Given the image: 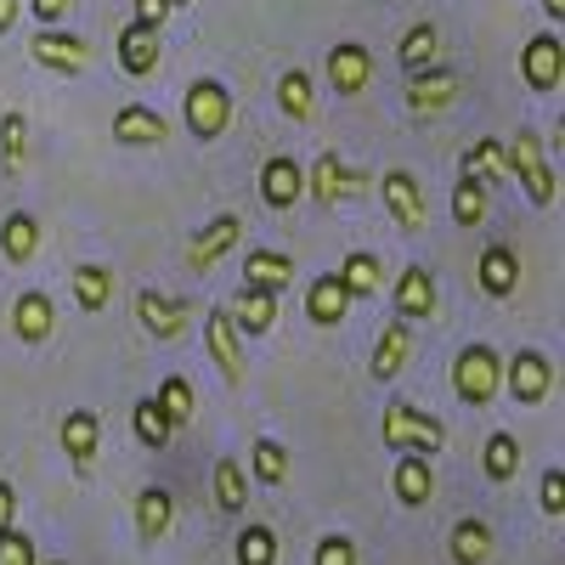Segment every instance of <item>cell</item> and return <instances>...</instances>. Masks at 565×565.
Listing matches in <instances>:
<instances>
[{
	"instance_id": "cell-40",
	"label": "cell",
	"mask_w": 565,
	"mask_h": 565,
	"mask_svg": "<svg viewBox=\"0 0 565 565\" xmlns=\"http://www.w3.org/2000/svg\"><path fill=\"white\" fill-rule=\"evenodd\" d=\"M487 193H492V186H481L476 175H458V181H452V221H458V226H481L487 210H492Z\"/></svg>"
},
{
	"instance_id": "cell-29",
	"label": "cell",
	"mask_w": 565,
	"mask_h": 565,
	"mask_svg": "<svg viewBox=\"0 0 565 565\" xmlns=\"http://www.w3.org/2000/svg\"><path fill=\"white\" fill-rule=\"evenodd\" d=\"M34 249H40V221L29 210H12L7 226H0V255H7L12 266H29Z\"/></svg>"
},
{
	"instance_id": "cell-37",
	"label": "cell",
	"mask_w": 565,
	"mask_h": 565,
	"mask_svg": "<svg viewBox=\"0 0 565 565\" xmlns=\"http://www.w3.org/2000/svg\"><path fill=\"white\" fill-rule=\"evenodd\" d=\"M277 108L289 114V119H300V125L317 119V85H311L306 68H289V74L277 79Z\"/></svg>"
},
{
	"instance_id": "cell-20",
	"label": "cell",
	"mask_w": 565,
	"mask_h": 565,
	"mask_svg": "<svg viewBox=\"0 0 565 565\" xmlns=\"http://www.w3.org/2000/svg\"><path fill=\"white\" fill-rule=\"evenodd\" d=\"M175 526V492L170 487H141L136 492V537L141 543H164Z\"/></svg>"
},
{
	"instance_id": "cell-1",
	"label": "cell",
	"mask_w": 565,
	"mask_h": 565,
	"mask_svg": "<svg viewBox=\"0 0 565 565\" xmlns=\"http://www.w3.org/2000/svg\"><path fill=\"white\" fill-rule=\"evenodd\" d=\"M452 391H458V402H469V407H487L498 391H503V356L492 351V345H463L458 351V362H452Z\"/></svg>"
},
{
	"instance_id": "cell-32",
	"label": "cell",
	"mask_w": 565,
	"mask_h": 565,
	"mask_svg": "<svg viewBox=\"0 0 565 565\" xmlns=\"http://www.w3.org/2000/svg\"><path fill=\"white\" fill-rule=\"evenodd\" d=\"M396 63H402L407 74L441 63V29H436V23H413V29L402 34V45H396Z\"/></svg>"
},
{
	"instance_id": "cell-2",
	"label": "cell",
	"mask_w": 565,
	"mask_h": 565,
	"mask_svg": "<svg viewBox=\"0 0 565 565\" xmlns=\"http://www.w3.org/2000/svg\"><path fill=\"white\" fill-rule=\"evenodd\" d=\"M380 436H385V447H396V452H407V447H413V452H441V447H447V424H441L436 413H418L413 402H391Z\"/></svg>"
},
{
	"instance_id": "cell-38",
	"label": "cell",
	"mask_w": 565,
	"mask_h": 565,
	"mask_svg": "<svg viewBox=\"0 0 565 565\" xmlns=\"http://www.w3.org/2000/svg\"><path fill=\"white\" fill-rule=\"evenodd\" d=\"M249 469H255L260 487H282V481H289V469H295V458H289V447H282L277 436H260L249 447Z\"/></svg>"
},
{
	"instance_id": "cell-47",
	"label": "cell",
	"mask_w": 565,
	"mask_h": 565,
	"mask_svg": "<svg viewBox=\"0 0 565 565\" xmlns=\"http://www.w3.org/2000/svg\"><path fill=\"white\" fill-rule=\"evenodd\" d=\"M164 18H170V0H136V23L164 29Z\"/></svg>"
},
{
	"instance_id": "cell-12",
	"label": "cell",
	"mask_w": 565,
	"mask_h": 565,
	"mask_svg": "<svg viewBox=\"0 0 565 565\" xmlns=\"http://www.w3.org/2000/svg\"><path fill=\"white\" fill-rule=\"evenodd\" d=\"M436 271L430 266H407L402 277H396V289H391V306H396V317L402 322H430L436 317Z\"/></svg>"
},
{
	"instance_id": "cell-14",
	"label": "cell",
	"mask_w": 565,
	"mask_h": 565,
	"mask_svg": "<svg viewBox=\"0 0 565 565\" xmlns=\"http://www.w3.org/2000/svg\"><path fill=\"white\" fill-rule=\"evenodd\" d=\"M164 29H148V23H125L119 29V40H114V52H119V68L130 74V79H148L153 68H159V52H164V40H159Z\"/></svg>"
},
{
	"instance_id": "cell-8",
	"label": "cell",
	"mask_w": 565,
	"mask_h": 565,
	"mask_svg": "<svg viewBox=\"0 0 565 565\" xmlns=\"http://www.w3.org/2000/svg\"><path fill=\"white\" fill-rule=\"evenodd\" d=\"M136 322H141V334H148V340L170 345V340L186 334V322H193V306L175 300V295H159V289H141V295H136Z\"/></svg>"
},
{
	"instance_id": "cell-44",
	"label": "cell",
	"mask_w": 565,
	"mask_h": 565,
	"mask_svg": "<svg viewBox=\"0 0 565 565\" xmlns=\"http://www.w3.org/2000/svg\"><path fill=\"white\" fill-rule=\"evenodd\" d=\"M40 554H34V537L29 532H18V526H7L0 532V565H34Z\"/></svg>"
},
{
	"instance_id": "cell-43",
	"label": "cell",
	"mask_w": 565,
	"mask_h": 565,
	"mask_svg": "<svg viewBox=\"0 0 565 565\" xmlns=\"http://www.w3.org/2000/svg\"><path fill=\"white\" fill-rule=\"evenodd\" d=\"M311 565H362V554H356V537H345V532H328V537H317V548H311Z\"/></svg>"
},
{
	"instance_id": "cell-31",
	"label": "cell",
	"mask_w": 565,
	"mask_h": 565,
	"mask_svg": "<svg viewBox=\"0 0 565 565\" xmlns=\"http://www.w3.org/2000/svg\"><path fill=\"white\" fill-rule=\"evenodd\" d=\"M521 441H514L509 430H492L487 436V447H481V469H487V481L492 487H503V481H514V476H521Z\"/></svg>"
},
{
	"instance_id": "cell-16",
	"label": "cell",
	"mask_w": 565,
	"mask_h": 565,
	"mask_svg": "<svg viewBox=\"0 0 565 565\" xmlns=\"http://www.w3.org/2000/svg\"><path fill=\"white\" fill-rule=\"evenodd\" d=\"M367 79H373V52L356 40H340L334 52H328V85H334L340 97H362Z\"/></svg>"
},
{
	"instance_id": "cell-10",
	"label": "cell",
	"mask_w": 565,
	"mask_h": 565,
	"mask_svg": "<svg viewBox=\"0 0 565 565\" xmlns=\"http://www.w3.org/2000/svg\"><path fill=\"white\" fill-rule=\"evenodd\" d=\"M521 79H526L532 90H559V79H565V40H559L554 29H543V34L526 40V52H521Z\"/></svg>"
},
{
	"instance_id": "cell-33",
	"label": "cell",
	"mask_w": 565,
	"mask_h": 565,
	"mask_svg": "<svg viewBox=\"0 0 565 565\" xmlns=\"http://www.w3.org/2000/svg\"><path fill=\"white\" fill-rule=\"evenodd\" d=\"M463 175H476L481 186H503V181H509L503 141H492V136H476V148H463Z\"/></svg>"
},
{
	"instance_id": "cell-23",
	"label": "cell",
	"mask_w": 565,
	"mask_h": 565,
	"mask_svg": "<svg viewBox=\"0 0 565 565\" xmlns=\"http://www.w3.org/2000/svg\"><path fill=\"white\" fill-rule=\"evenodd\" d=\"M12 328H18V340H23V345L52 340V328H57V306H52V295L23 289V295H18V306H12Z\"/></svg>"
},
{
	"instance_id": "cell-51",
	"label": "cell",
	"mask_w": 565,
	"mask_h": 565,
	"mask_svg": "<svg viewBox=\"0 0 565 565\" xmlns=\"http://www.w3.org/2000/svg\"><path fill=\"white\" fill-rule=\"evenodd\" d=\"M34 565H40V559H34ZM45 565H68V559H45Z\"/></svg>"
},
{
	"instance_id": "cell-11",
	"label": "cell",
	"mask_w": 565,
	"mask_h": 565,
	"mask_svg": "<svg viewBox=\"0 0 565 565\" xmlns=\"http://www.w3.org/2000/svg\"><path fill=\"white\" fill-rule=\"evenodd\" d=\"M306 199V164L289 153H271L260 164V204L266 210H295Z\"/></svg>"
},
{
	"instance_id": "cell-13",
	"label": "cell",
	"mask_w": 565,
	"mask_h": 565,
	"mask_svg": "<svg viewBox=\"0 0 565 565\" xmlns=\"http://www.w3.org/2000/svg\"><path fill=\"white\" fill-rule=\"evenodd\" d=\"M385 210L402 232H424L430 221V204H424V186L413 170H385Z\"/></svg>"
},
{
	"instance_id": "cell-46",
	"label": "cell",
	"mask_w": 565,
	"mask_h": 565,
	"mask_svg": "<svg viewBox=\"0 0 565 565\" xmlns=\"http://www.w3.org/2000/svg\"><path fill=\"white\" fill-rule=\"evenodd\" d=\"M29 12L40 18V29H52V23H68L74 0H29Z\"/></svg>"
},
{
	"instance_id": "cell-6",
	"label": "cell",
	"mask_w": 565,
	"mask_h": 565,
	"mask_svg": "<svg viewBox=\"0 0 565 565\" xmlns=\"http://www.w3.org/2000/svg\"><path fill=\"white\" fill-rule=\"evenodd\" d=\"M204 351H210V362L221 367V380L238 391V385H244V334H238V322H232L226 306L204 311Z\"/></svg>"
},
{
	"instance_id": "cell-50",
	"label": "cell",
	"mask_w": 565,
	"mask_h": 565,
	"mask_svg": "<svg viewBox=\"0 0 565 565\" xmlns=\"http://www.w3.org/2000/svg\"><path fill=\"white\" fill-rule=\"evenodd\" d=\"M543 12H548V23H565V0H543Z\"/></svg>"
},
{
	"instance_id": "cell-25",
	"label": "cell",
	"mask_w": 565,
	"mask_h": 565,
	"mask_svg": "<svg viewBox=\"0 0 565 565\" xmlns=\"http://www.w3.org/2000/svg\"><path fill=\"white\" fill-rule=\"evenodd\" d=\"M232 322H238V334H271V322H277V295L271 289H255V282H244L238 300H232Z\"/></svg>"
},
{
	"instance_id": "cell-39",
	"label": "cell",
	"mask_w": 565,
	"mask_h": 565,
	"mask_svg": "<svg viewBox=\"0 0 565 565\" xmlns=\"http://www.w3.org/2000/svg\"><path fill=\"white\" fill-rule=\"evenodd\" d=\"M130 430H136V441L148 447V452H164V441H170L175 424L164 418V407H159L153 396H141V402L130 407Z\"/></svg>"
},
{
	"instance_id": "cell-27",
	"label": "cell",
	"mask_w": 565,
	"mask_h": 565,
	"mask_svg": "<svg viewBox=\"0 0 565 565\" xmlns=\"http://www.w3.org/2000/svg\"><path fill=\"white\" fill-rule=\"evenodd\" d=\"M340 282L351 289V300H373V295H385V266H380V255L351 249V255L340 260Z\"/></svg>"
},
{
	"instance_id": "cell-45",
	"label": "cell",
	"mask_w": 565,
	"mask_h": 565,
	"mask_svg": "<svg viewBox=\"0 0 565 565\" xmlns=\"http://www.w3.org/2000/svg\"><path fill=\"white\" fill-rule=\"evenodd\" d=\"M537 503H543V514H548V521H559V514H565V469H548V476H543V487H537Z\"/></svg>"
},
{
	"instance_id": "cell-17",
	"label": "cell",
	"mask_w": 565,
	"mask_h": 565,
	"mask_svg": "<svg viewBox=\"0 0 565 565\" xmlns=\"http://www.w3.org/2000/svg\"><path fill=\"white\" fill-rule=\"evenodd\" d=\"M238 238H244V215H215L204 232H199V238H193V249H186V266H193V271H210L221 255H232V249H238Z\"/></svg>"
},
{
	"instance_id": "cell-34",
	"label": "cell",
	"mask_w": 565,
	"mask_h": 565,
	"mask_svg": "<svg viewBox=\"0 0 565 565\" xmlns=\"http://www.w3.org/2000/svg\"><path fill=\"white\" fill-rule=\"evenodd\" d=\"M345 181H351V170L340 164V153H322V159L306 170V193H311L322 210H334L340 193H345Z\"/></svg>"
},
{
	"instance_id": "cell-22",
	"label": "cell",
	"mask_w": 565,
	"mask_h": 565,
	"mask_svg": "<svg viewBox=\"0 0 565 565\" xmlns=\"http://www.w3.org/2000/svg\"><path fill=\"white\" fill-rule=\"evenodd\" d=\"M345 311H351V289L340 282V271H322L311 289H306V317H311L317 328H340Z\"/></svg>"
},
{
	"instance_id": "cell-9",
	"label": "cell",
	"mask_w": 565,
	"mask_h": 565,
	"mask_svg": "<svg viewBox=\"0 0 565 565\" xmlns=\"http://www.w3.org/2000/svg\"><path fill=\"white\" fill-rule=\"evenodd\" d=\"M503 385H509V396L521 402V407H537V402H548V391H554V362H548L543 351L509 356V362H503Z\"/></svg>"
},
{
	"instance_id": "cell-28",
	"label": "cell",
	"mask_w": 565,
	"mask_h": 565,
	"mask_svg": "<svg viewBox=\"0 0 565 565\" xmlns=\"http://www.w3.org/2000/svg\"><path fill=\"white\" fill-rule=\"evenodd\" d=\"M108 300H114V271H108V266H97V260L74 266V306H79L85 317H97Z\"/></svg>"
},
{
	"instance_id": "cell-4",
	"label": "cell",
	"mask_w": 565,
	"mask_h": 565,
	"mask_svg": "<svg viewBox=\"0 0 565 565\" xmlns=\"http://www.w3.org/2000/svg\"><path fill=\"white\" fill-rule=\"evenodd\" d=\"M181 119H186V130H193L199 141L226 136V125H232V90L221 79H193V85H186V103H181Z\"/></svg>"
},
{
	"instance_id": "cell-18",
	"label": "cell",
	"mask_w": 565,
	"mask_h": 565,
	"mask_svg": "<svg viewBox=\"0 0 565 565\" xmlns=\"http://www.w3.org/2000/svg\"><path fill=\"white\" fill-rule=\"evenodd\" d=\"M476 282H481V295L509 300L514 289H521V255H514L509 244H487L481 260H476Z\"/></svg>"
},
{
	"instance_id": "cell-3",
	"label": "cell",
	"mask_w": 565,
	"mask_h": 565,
	"mask_svg": "<svg viewBox=\"0 0 565 565\" xmlns=\"http://www.w3.org/2000/svg\"><path fill=\"white\" fill-rule=\"evenodd\" d=\"M503 159H509V181H521L526 199H532L537 210H548V204H554V170H548V159H543V141H537L532 130H521V136L503 141Z\"/></svg>"
},
{
	"instance_id": "cell-52",
	"label": "cell",
	"mask_w": 565,
	"mask_h": 565,
	"mask_svg": "<svg viewBox=\"0 0 565 565\" xmlns=\"http://www.w3.org/2000/svg\"><path fill=\"white\" fill-rule=\"evenodd\" d=\"M175 7H186V0H170V12H175Z\"/></svg>"
},
{
	"instance_id": "cell-5",
	"label": "cell",
	"mask_w": 565,
	"mask_h": 565,
	"mask_svg": "<svg viewBox=\"0 0 565 565\" xmlns=\"http://www.w3.org/2000/svg\"><path fill=\"white\" fill-rule=\"evenodd\" d=\"M29 57H34L45 74H63V79H68V74H85V68H90V40L52 23V29H34V34H29Z\"/></svg>"
},
{
	"instance_id": "cell-35",
	"label": "cell",
	"mask_w": 565,
	"mask_h": 565,
	"mask_svg": "<svg viewBox=\"0 0 565 565\" xmlns=\"http://www.w3.org/2000/svg\"><path fill=\"white\" fill-rule=\"evenodd\" d=\"M23 164H29V119L23 108H7L0 114V170L23 175Z\"/></svg>"
},
{
	"instance_id": "cell-26",
	"label": "cell",
	"mask_w": 565,
	"mask_h": 565,
	"mask_svg": "<svg viewBox=\"0 0 565 565\" xmlns=\"http://www.w3.org/2000/svg\"><path fill=\"white\" fill-rule=\"evenodd\" d=\"M447 554H452V565H487L492 559V526L481 514H463L447 537Z\"/></svg>"
},
{
	"instance_id": "cell-48",
	"label": "cell",
	"mask_w": 565,
	"mask_h": 565,
	"mask_svg": "<svg viewBox=\"0 0 565 565\" xmlns=\"http://www.w3.org/2000/svg\"><path fill=\"white\" fill-rule=\"evenodd\" d=\"M12 521H18V492H12V481H0V532Z\"/></svg>"
},
{
	"instance_id": "cell-19",
	"label": "cell",
	"mask_w": 565,
	"mask_h": 565,
	"mask_svg": "<svg viewBox=\"0 0 565 565\" xmlns=\"http://www.w3.org/2000/svg\"><path fill=\"white\" fill-rule=\"evenodd\" d=\"M97 447H103V418L90 413V407H74L63 418V452H68V463L79 469V476L97 463Z\"/></svg>"
},
{
	"instance_id": "cell-41",
	"label": "cell",
	"mask_w": 565,
	"mask_h": 565,
	"mask_svg": "<svg viewBox=\"0 0 565 565\" xmlns=\"http://www.w3.org/2000/svg\"><path fill=\"white\" fill-rule=\"evenodd\" d=\"M277 532L271 526H260V521H249L244 532H238V543H232V559L238 565H277Z\"/></svg>"
},
{
	"instance_id": "cell-15",
	"label": "cell",
	"mask_w": 565,
	"mask_h": 565,
	"mask_svg": "<svg viewBox=\"0 0 565 565\" xmlns=\"http://www.w3.org/2000/svg\"><path fill=\"white\" fill-rule=\"evenodd\" d=\"M391 487H396V503L402 509H424L436 498V469H430V452H402L396 469H391Z\"/></svg>"
},
{
	"instance_id": "cell-21",
	"label": "cell",
	"mask_w": 565,
	"mask_h": 565,
	"mask_svg": "<svg viewBox=\"0 0 565 565\" xmlns=\"http://www.w3.org/2000/svg\"><path fill=\"white\" fill-rule=\"evenodd\" d=\"M407 362H413V334H407V322L396 317V322L380 328V340H373V380H380V385L402 380Z\"/></svg>"
},
{
	"instance_id": "cell-7",
	"label": "cell",
	"mask_w": 565,
	"mask_h": 565,
	"mask_svg": "<svg viewBox=\"0 0 565 565\" xmlns=\"http://www.w3.org/2000/svg\"><path fill=\"white\" fill-rule=\"evenodd\" d=\"M463 97V79L452 74V68H418V74H407V114L413 119H430V114H447L452 103Z\"/></svg>"
},
{
	"instance_id": "cell-36",
	"label": "cell",
	"mask_w": 565,
	"mask_h": 565,
	"mask_svg": "<svg viewBox=\"0 0 565 565\" xmlns=\"http://www.w3.org/2000/svg\"><path fill=\"white\" fill-rule=\"evenodd\" d=\"M215 509L221 514H244L249 509V476L238 458H215Z\"/></svg>"
},
{
	"instance_id": "cell-42",
	"label": "cell",
	"mask_w": 565,
	"mask_h": 565,
	"mask_svg": "<svg viewBox=\"0 0 565 565\" xmlns=\"http://www.w3.org/2000/svg\"><path fill=\"white\" fill-rule=\"evenodd\" d=\"M159 407H164V418L170 424H193V413H199V402H193V385L181 380V373H170V380L159 385V396H153Z\"/></svg>"
},
{
	"instance_id": "cell-30",
	"label": "cell",
	"mask_w": 565,
	"mask_h": 565,
	"mask_svg": "<svg viewBox=\"0 0 565 565\" xmlns=\"http://www.w3.org/2000/svg\"><path fill=\"white\" fill-rule=\"evenodd\" d=\"M244 282L282 295V289L295 282V260H289V255H277V249H249V260H244Z\"/></svg>"
},
{
	"instance_id": "cell-49",
	"label": "cell",
	"mask_w": 565,
	"mask_h": 565,
	"mask_svg": "<svg viewBox=\"0 0 565 565\" xmlns=\"http://www.w3.org/2000/svg\"><path fill=\"white\" fill-rule=\"evenodd\" d=\"M18 18H23V0H0V34H12Z\"/></svg>"
},
{
	"instance_id": "cell-24",
	"label": "cell",
	"mask_w": 565,
	"mask_h": 565,
	"mask_svg": "<svg viewBox=\"0 0 565 565\" xmlns=\"http://www.w3.org/2000/svg\"><path fill=\"white\" fill-rule=\"evenodd\" d=\"M164 136H170L164 114L141 108V103H125V108L114 114V141H125V148H159Z\"/></svg>"
}]
</instances>
